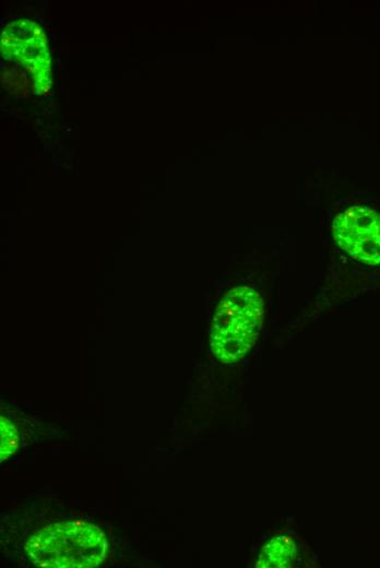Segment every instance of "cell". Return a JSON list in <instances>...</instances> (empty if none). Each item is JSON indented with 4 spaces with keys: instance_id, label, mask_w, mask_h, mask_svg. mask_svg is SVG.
Returning a JSON list of instances; mask_svg holds the SVG:
<instances>
[{
    "instance_id": "6da1fadb",
    "label": "cell",
    "mask_w": 380,
    "mask_h": 568,
    "mask_svg": "<svg viewBox=\"0 0 380 568\" xmlns=\"http://www.w3.org/2000/svg\"><path fill=\"white\" fill-rule=\"evenodd\" d=\"M108 542L96 525L82 521L49 524L25 544L32 563L47 568H93L106 558Z\"/></svg>"
},
{
    "instance_id": "7a4b0ae2",
    "label": "cell",
    "mask_w": 380,
    "mask_h": 568,
    "mask_svg": "<svg viewBox=\"0 0 380 568\" xmlns=\"http://www.w3.org/2000/svg\"><path fill=\"white\" fill-rule=\"evenodd\" d=\"M263 301L247 286L230 289L213 316L210 344L224 364L241 359L254 344L263 323Z\"/></svg>"
},
{
    "instance_id": "3957f363",
    "label": "cell",
    "mask_w": 380,
    "mask_h": 568,
    "mask_svg": "<svg viewBox=\"0 0 380 568\" xmlns=\"http://www.w3.org/2000/svg\"><path fill=\"white\" fill-rule=\"evenodd\" d=\"M1 55L31 74L33 92L46 95L51 87V59L48 39L34 21L22 19L9 23L1 34Z\"/></svg>"
},
{
    "instance_id": "277c9868",
    "label": "cell",
    "mask_w": 380,
    "mask_h": 568,
    "mask_svg": "<svg viewBox=\"0 0 380 568\" xmlns=\"http://www.w3.org/2000/svg\"><path fill=\"white\" fill-rule=\"evenodd\" d=\"M337 245L364 263L380 264V214L367 206H353L339 214L332 225Z\"/></svg>"
},
{
    "instance_id": "5b68a950",
    "label": "cell",
    "mask_w": 380,
    "mask_h": 568,
    "mask_svg": "<svg viewBox=\"0 0 380 568\" xmlns=\"http://www.w3.org/2000/svg\"><path fill=\"white\" fill-rule=\"evenodd\" d=\"M298 555L296 542L287 536L273 537L260 551L257 567H288Z\"/></svg>"
},
{
    "instance_id": "8992f818",
    "label": "cell",
    "mask_w": 380,
    "mask_h": 568,
    "mask_svg": "<svg viewBox=\"0 0 380 568\" xmlns=\"http://www.w3.org/2000/svg\"><path fill=\"white\" fill-rule=\"evenodd\" d=\"M2 87L8 92L25 97L33 90L32 80L17 66H4L1 71Z\"/></svg>"
},
{
    "instance_id": "52a82bcc",
    "label": "cell",
    "mask_w": 380,
    "mask_h": 568,
    "mask_svg": "<svg viewBox=\"0 0 380 568\" xmlns=\"http://www.w3.org/2000/svg\"><path fill=\"white\" fill-rule=\"evenodd\" d=\"M1 446H0V461L3 462L10 458L17 449L19 433L11 421L1 416Z\"/></svg>"
}]
</instances>
